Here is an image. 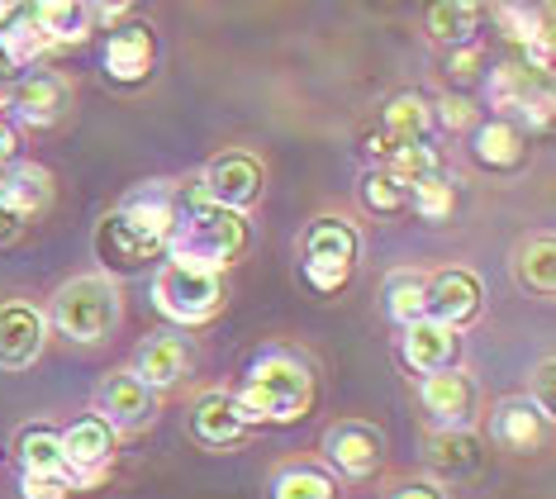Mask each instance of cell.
I'll use <instances>...</instances> for the list:
<instances>
[{
  "label": "cell",
  "instance_id": "1",
  "mask_svg": "<svg viewBox=\"0 0 556 499\" xmlns=\"http://www.w3.org/2000/svg\"><path fill=\"white\" fill-rule=\"evenodd\" d=\"M162 242L172 248L176 266H195V272L219 276V266H229L238 252L248 248V224H243V214L219 210V204H210L200 190H191L186 200H176L172 228Z\"/></svg>",
  "mask_w": 556,
  "mask_h": 499
},
{
  "label": "cell",
  "instance_id": "2",
  "mask_svg": "<svg viewBox=\"0 0 556 499\" xmlns=\"http://www.w3.org/2000/svg\"><path fill=\"white\" fill-rule=\"evenodd\" d=\"M229 400L243 424H262V419L290 424V419H300L309 409V371H305V362H295V357L271 352L252 366L248 386L229 395Z\"/></svg>",
  "mask_w": 556,
  "mask_h": 499
},
{
  "label": "cell",
  "instance_id": "3",
  "mask_svg": "<svg viewBox=\"0 0 556 499\" xmlns=\"http://www.w3.org/2000/svg\"><path fill=\"white\" fill-rule=\"evenodd\" d=\"M157 310L176 319V324H205L224 310V280L214 272H195V266H162L153 280Z\"/></svg>",
  "mask_w": 556,
  "mask_h": 499
},
{
  "label": "cell",
  "instance_id": "4",
  "mask_svg": "<svg viewBox=\"0 0 556 499\" xmlns=\"http://www.w3.org/2000/svg\"><path fill=\"white\" fill-rule=\"evenodd\" d=\"M115 314H119V296H115V286L100 280V276L67 280V286L58 290V300H53L58 328L67 333V338H77V342L105 338V328L115 324Z\"/></svg>",
  "mask_w": 556,
  "mask_h": 499
},
{
  "label": "cell",
  "instance_id": "5",
  "mask_svg": "<svg viewBox=\"0 0 556 499\" xmlns=\"http://www.w3.org/2000/svg\"><path fill=\"white\" fill-rule=\"evenodd\" d=\"M490 100L500 110H518L523 120L547 124L552 120V91H547V76L533 67H500L490 72Z\"/></svg>",
  "mask_w": 556,
  "mask_h": 499
},
{
  "label": "cell",
  "instance_id": "6",
  "mask_svg": "<svg viewBox=\"0 0 556 499\" xmlns=\"http://www.w3.org/2000/svg\"><path fill=\"white\" fill-rule=\"evenodd\" d=\"M257 190H262V166L243 158V152H229V158H219L210 166V176H205V196L210 204H219V210H243V204L257 200Z\"/></svg>",
  "mask_w": 556,
  "mask_h": 499
},
{
  "label": "cell",
  "instance_id": "7",
  "mask_svg": "<svg viewBox=\"0 0 556 499\" xmlns=\"http://www.w3.org/2000/svg\"><path fill=\"white\" fill-rule=\"evenodd\" d=\"M324 452H328V462L338 471H348V476H371L386 457V438L366 424H338L324 433Z\"/></svg>",
  "mask_w": 556,
  "mask_h": 499
},
{
  "label": "cell",
  "instance_id": "8",
  "mask_svg": "<svg viewBox=\"0 0 556 499\" xmlns=\"http://www.w3.org/2000/svg\"><path fill=\"white\" fill-rule=\"evenodd\" d=\"M43 348V319L29 304H5L0 310V366L24 371Z\"/></svg>",
  "mask_w": 556,
  "mask_h": 499
},
{
  "label": "cell",
  "instance_id": "9",
  "mask_svg": "<svg viewBox=\"0 0 556 499\" xmlns=\"http://www.w3.org/2000/svg\"><path fill=\"white\" fill-rule=\"evenodd\" d=\"M96 404H100V414H110V424L115 428H143V424H153V414H157L153 390H148L138 376L105 381L100 395H96Z\"/></svg>",
  "mask_w": 556,
  "mask_h": 499
},
{
  "label": "cell",
  "instance_id": "10",
  "mask_svg": "<svg viewBox=\"0 0 556 499\" xmlns=\"http://www.w3.org/2000/svg\"><path fill=\"white\" fill-rule=\"evenodd\" d=\"M404 362L414 371H447L457 362V328L438 324V319H419V324L404 328Z\"/></svg>",
  "mask_w": 556,
  "mask_h": 499
},
{
  "label": "cell",
  "instance_id": "11",
  "mask_svg": "<svg viewBox=\"0 0 556 499\" xmlns=\"http://www.w3.org/2000/svg\"><path fill=\"white\" fill-rule=\"evenodd\" d=\"M428 310H433L438 324H447V328L471 324L480 314V280L471 272H442L433 286H428Z\"/></svg>",
  "mask_w": 556,
  "mask_h": 499
},
{
  "label": "cell",
  "instance_id": "12",
  "mask_svg": "<svg viewBox=\"0 0 556 499\" xmlns=\"http://www.w3.org/2000/svg\"><path fill=\"white\" fill-rule=\"evenodd\" d=\"M172 214H176L172 190L167 186H143L138 196L124 200V210L115 214V220L124 228H134L138 238H148V242H157L162 248V238H167V228H172Z\"/></svg>",
  "mask_w": 556,
  "mask_h": 499
},
{
  "label": "cell",
  "instance_id": "13",
  "mask_svg": "<svg viewBox=\"0 0 556 499\" xmlns=\"http://www.w3.org/2000/svg\"><path fill=\"white\" fill-rule=\"evenodd\" d=\"M186 366H191V352H186L181 338H153L138 348L134 376L153 390V386H176V381L186 376Z\"/></svg>",
  "mask_w": 556,
  "mask_h": 499
},
{
  "label": "cell",
  "instance_id": "14",
  "mask_svg": "<svg viewBox=\"0 0 556 499\" xmlns=\"http://www.w3.org/2000/svg\"><path fill=\"white\" fill-rule=\"evenodd\" d=\"M476 404V386L457 371H433V376L424 381V409L442 424H462L466 414H471Z\"/></svg>",
  "mask_w": 556,
  "mask_h": 499
},
{
  "label": "cell",
  "instance_id": "15",
  "mask_svg": "<svg viewBox=\"0 0 556 499\" xmlns=\"http://www.w3.org/2000/svg\"><path fill=\"white\" fill-rule=\"evenodd\" d=\"M62 462L67 466H100V462H110V452H115V433H110L105 419H81V424H72L67 433H62Z\"/></svg>",
  "mask_w": 556,
  "mask_h": 499
},
{
  "label": "cell",
  "instance_id": "16",
  "mask_svg": "<svg viewBox=\"0 0 556 499\" xmlns=\"http://www.w3.org/2000/svg\"><path fill=\"white\" fill-rule=\"evenodd\" d=\"M105 67L115 82H143L148 67H153V34L138 29V24L119 29L105 48Z\"/></svg>",
  "mask_w": 556,
  "mask_h": 499
},
{
  "label": "cell",
  "instance_id": "17",
  "mask_svg": "<svg viewBox=\"0 0 556 499\" xmlns=\"http://www.w3.org/2000/svg\"><path fill=\"white\" fill-rule=\"evenodd\" d=\"M476 158L485 166H495V172H518V166L528 162V138L509 120H490L485 129L476 134Z\"/></svg>",
  "mask_w": 556,
  "mask_h": 499
},
{
  "label": "cell",
  "instance_id": "18",
  "mask_svg": "<svg viewBox=\"0 0 556 499\" xmlns=\"http://www.w3.org/2000/svg\"><path fill=\"white\" fill-rule=\"evenodd\" d=\"M495 438L509 447V452H538L542 438H547V419L528 400H509L495 419Z\"/></svg>",
  "mask_w": 556,
  "mask_h": 499
},
{
  "label": "cell",
  "instance_id": "19",
  "mask_svg": "<svg viewBox=\"0 0 556 499\" xmlns=\"http://www.w3.org/2000/svg\"><path fill=\"white\" fill-rule=\"evenodd\" d=\"M248 433V424L238 419V409L229 395H205L195 404V438L210 442V447H233L238 438Z\"/></svg>",
  "mask_w": 556,
  "mask_h": 499
},
{
  "label": "cell",
  "instance_id": "20",
  "mask_svg": "<svg viewBox=\"0 0 556 499\" xmlns=\"http://www.w3.org/2000/svg\"><path fill=\"white\" fill-rule=\"evenodd\" d=\"M428 466L438 471V476H466V471L480 466V438L471 433H438L433 442H428Z\"/></svg>",
  "mask_w": 556,
  "mask_h": 499
},
{
  "label": "cell",
  "instance_id": "21",
  "mask_svg": "<svg viewBox=\"0 0 556 499\" xmlns=\"http://www.w3.org/2000/svg\"><path fill=\"white\" fill-rule=\"evenodd\" d=\"M305 258L309 262H338V266H352L357 262V234L343 224V220H319L305 238Z\"/></svg>",
  "mask_w": 556,
  "mask_h": 499
},
{
  "label": "cell",
  "instance_id": "22",
  "mask_svg": "<svg viewBox=\"0 0 556 499\" xmlns=\"http://www.w3.org/2000/svg\"><path fill=\"white\" fill-rule=\"evenodd\" d=\"M15 105L24 110V120H34V124H53L58 120V110H62V100H67V91H62V82L58 76H24L20 82V91L10 96Z\"/></svg>",
  "mask_w": 556,
  "mask_h": 499
},
{
  "label": "cell",
  "instance_id": "23",
  "mask_svg": "<svg viewBox=\"0 0 556 499\" xmlns=\"http://www.w3.org/2000/svg\"><path fill=\"white\" fill-rule=\"evenodd\" d=\"M20 457H24V476H62V481H67V462H62L58 433L29 428L20 438Z\"/></svg>",
  "mask_w": 556,
  "mask_h": 499
},
{
  "label": "cell",
  "instance_id": "24",
  "mask_svg": "<svg viewBox=\"0 0 556 499\" xmlns=\"http://www.w3.org/2000/svg\"><path fill=\"white\" fill-rule=\"evenodd\" d=\"M0 204H5L15 220L20 214H39L48 204V176L39 172V166H20V172L0 186Z\"/></svg>",
  "mask_w": 556,
  "mask_h": 499
},
{
  "label": "cell",
  "instance_id": "25",
  "mask_svg": "<svg viewBox=\"0 0 556 499\" xmlns=\"http://www.w3.org/2000/svg\"><path fill=\"white\" fill-rule=\"evenodd\" d=\"M34 24L53 38H86V29H91V10L86 5H67V0H43V5H34Z\"/></svg>",
  "mask_w": 556,
  "mask_h": 499
},
{
  "label": "cell",
  "instance_id": "26",
  "mask_svg": "<svg viewBox=\"0 0 556 499\" xmlns=\"http://www.w3.org/2000/svg\"><path fill=\"white\" fill-rule=\"evenodd\" d=\"M428 129V105L419 96H395L386 110V138L390 144H419Z\"/></svg>",
  "mask_w": 556,
  "mask_h": 499
},
{
  "label": "cell",
  "instance_id": "27",
  "mask_svg": "<svg viewBox=\"0 0 556 499\" xmlns=\"http://www.w3.org/2000/svg\"><path fill=\"white\" fill-rule=\"evenodd\" d=\"M100 252H105L110 262H119V266H138V262H148L157 252V242H148V238H138L134 228H124L115 214L105 220V234H100Z\"/></svg>",
  "mask_w": 556,
  "mask_h": 499
},
{
  "label": "cell",
  "instance_id": "28",
  "mask_svg": "<svg viewBox=\"0 0 556 499\" xmlns=\"http://www.w3.org/2000/svg\"><path fill=\"white\" fill-rule=\"evenodd\" d=\"M556 248H552V238L542 234L533 238L523 252H518V276H523V286L528 290H538V296H552V286H556Z\"/></svg>",
  "mask_w": 556,
  "mask_h": 499
},
{
  "label": "cell",
  "instance_id": "29",
  "mask_svg": "<svg viewBox=\"0 0 556 499\" xmlns=\"http://www.w3.org/2000/svg\"><path fill=\"white\" fill-rule=\"evenodd\" d=\"M48 48H53V38L34 24V15L0 29V53H5V62H34L39 53H48Z\"/></svg>",
  "mask_w": 556,
  "mask_h": 499
},
{
  "label": "cell",
  "instance_id": "30",
  "mask_svg": "<svg viewBox=\"0 0 556 499\" xmlns=\"http://www.w3.org/2000/svg\"><path fill=\"white\" fill-rule=\"evenodd\" d=\"M476 20H480L476 5H433L428 10V29H433V38H442V43H466V38L476 34Z\"/></svg>",
  "mask_w": 556,
  "mask_h": 499
},
{
  "label": "cell",
  "instance_id": "31",
  "mask_svg": "<svg viewBox=\"0 0 556 499\" xmlns=\"http://www.w3.org/2000/svg\"><path fill=\"white\" fill-rule=\"evenodd\" d=\"M424 310H428V286L419 276H395L390 280V314H395L404 328L419 324Z\"/></svg>",
  "mask_w": 556,
  "mask_h": 499
},
{
  "label": "cell",
  "instance_id": "32",
  "mask_svg": "<svg viewBox=\"0 0 556 499\" xmlns=\"http://www.w3.org/2000/svg\"><path fill=\"white\" fill-rule=\"evenodd\" d=\"M409 200H414V210H419L428 224H438V220H447L452 214V186L442 182V176H424V182H414Z\"/></svg>",
  "mask_w": 556,
  "mask_h": 499
},
{
  "label": "cell",
  "instance_id": "33",
  "mask_svg": "<svg viewBox=\"0 0 556 499\" xmlns=\"http://www.w3.org/2000/svg\"><path fill=\"white\" fill-rule=\"evenodd\" d=\"M362 200L371 204L376 214H400L404 204H409V190H404L390 172H376V176H366V186H362Z\"/></svg>",
  "mask_w": 556,
  "mask_h": 499
},
{
  "label": "cell",
  "instance_id": "34",
  "mask_svg": "<svg viewBox=\"0 0 556 499\" xmlns=\"http://www.w3.org/2000/svg\"><path fill=\"white\" fill-rule=\"evenodd\" d=\"M276 499H333V481L319 471H286L276 481Z\"/></svg>",
  "mask_w": 556,
  "mask_h": 499
},
{
  "label": "cell",
  "instance_id": "35",
  "mask_svg": "<svg viewBox=\"0 0 556 499\" xmlns=\"http://www.w3.org/2000/svg\"><path fill=\"white\" fill-rule=\"evenodd\" d=\"M348 276H352V266H338V262H305V280L314 290H338V286H348Z\"/></svg>",
  "mask_w": 556,
  "mask_h": 499
},
{
  "label": "cell",
  "instance_id": "36",
  "mask_svg": "<svg viewBox=\"0 0 556 499\" xmlns=\"http://www.w3.org/2000/svg\"><path fill=\"white\" fill-rule=\"evenodd\" d=\"M24 499H72V485L62 476H24Z\"/></svg>",
  "mask_w": 556,
  "mask_h": 499
},
{
  "label": "cell",
  "instance_id": "37",
  "mask_svg": "<svg viewBox=\"0 0 556 499\" xmlns=\"http://www.w3.org/2000/svg\"><path fill=\"white\" fill-rule=\"evenodd\" d=\"M442 124H452V129H462V124H471V105L466 100H442Z\"/></svg>",
  "mask_w": 556,
  "mask_h": 499
},
{
  "label": "cell",
  "instance_id": "38",
  "mask_svg": "<svg viewBox=\"0 0 556 499\" xmlns=\"http://www.w3.org/2000/svg\"><path fill=\"white\" fill-rule=\"evenodd\" d=\"M395 499H442V490H433V485H409V490H400Z\"/></svg>",
  "mask_w": 556,
  "mask_h": 499
},
{
  "label": "cell",
  "instance_id": "39",
  "mask_svg": "<svg viewBox=\"0 0 556 499\" xmlns=\"http://www.w3.org/2000/svg\"><path fill=\"white\" fill-rule=\"evenodd\" d=\"M10 158H15V134H10L5 124H0V166H5Z\"/></svg>",
  "mask_w": 556,
  "mask_h": 499
},
{
  "label": "cell",
  "instance_id": "40",
  "mask_svg": "<svg viewBox=\"0 0 556 499\" xmlns=\"http://www.w3.org/2000/svg\"><path fill=\"white\" fill-rule=\"evenodd\" d=\"M10 238H15V214L0 204V242H10Z\"/></svg>",
  "mask_w": 556,
  "mask_h": 499
},
{
  "label": "cell",
  "instance_id": "41",
  "mask_svg": "<svg viewBox=\"0 0 556 499\" xmlns=\"http://www.w3.org/2000/svg\"><path fill=\"white\" fill-rule=\"evenodd\" d=\"M476 53H457V62H452V67H457V76H476Z\"/></svg>",
  "mask_w": 556,
  "mask_h": 499
},
{
  "label": "cell",
  "instance_id": "42",
  "mask_svg": "<svg viewBox=\"0 0 556 499\" xmlns=\"http://www.w3.org/2000/svg\"><path fill=\"white\" fill-rule=\"evenodd\" d=\"M538 390H542V400H552V362H542V371H538Z\"/></svg>",
  "mask_w": 556,
  "mask_h": 499
},
{
  "label": "cell",
  "instance_id": "43",
  "mask_svg": "<svg viewBox=\"0 0 556 499\" xmlns=\"http://www.w3.org/2000/svg\"><path fill=\"white\" fill-rule=\"evenodd\" d=\"M15 20V5H0V24H10Z\"/></svg>",
  "mask_w": 556,
  "mask_h": 499
},
{
  "label": "cell",
  "instance_id": "44",
  "mask_svg": "<svg viewBox=\"0 0 556 499\" xmlns=\"http://www.w3.org/2000/svg\"><path fill=\"white\" fill-rule=\"evenodd\" d=\"M0 110H10V91H5V86H0Z\"/></svg>",
  "mask_w": 556,
  "mask_h": 499
},
{
  "label": "cell",
  "instance_id": "45",
  "mask_svg": "<svg viewBox=\"0 0 556 499\" xmlns=\"http://www.w3.org/2000/svg\"><path fill=\"white\" fill-rule=\"evenodd\" d=\"M0 72H5V53H0Z\"/></svg>",
  "mask_w": 556,
  "mask_h": 499
}]
</instances>
